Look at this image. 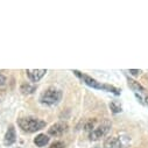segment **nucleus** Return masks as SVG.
Listing matches in <instances>:
<instances>
[{"label":"nucleus","instance_id":"nucleus-2","mask_svg":"<svg viewBox=\"0 0 148 148\" xmlns=\"http://www.w3.org/2000/svg\"><path fill=\"white\" fill-rule=\"evenodd\" d=\"M62 99V91L57 90L55 88H49L47 89L45 92H42V95L40 96V101L45 105H56L60 103V100Z\"/></svg>","mask_w":148,"mask_h":148},{"label":"nucleus","instance_id":"nucleus-15","mask_svg":"<svg viewBox=\"0 0 148 148\" xmlns=\"http://www.w3.org/2000/svg\"><path fill=\"white\" fill-rule=\"evenodd\" d=\"M49 148H65V146L62 141H55L54 143H51V146Z\"/></svg>","mask_w":148,"mask_h":148},{"label":"nucleus","instance_id":"nucleus-5","mask_svg":"<svg viewBox=\"0 0 148 148\" xmlns=\"http://www.w3.org/2000/svg\"><path fill=\"white\" fill-rule=\"evenodd\" d=\"M73 73L77 76V77H79L86 85H89V86H91V88H93V89H103V84H100V83H98L96 79H93L92 77H90V76H88V75H83V73H81L78 70H73Z\"/></svg>","mask_w":148,"mask_h":148},{"label":"nucleus","instance_id":"nucleus-9","mask_svg":"<svg viewBox=\"0 0 148 148\" xmlns=\"http://www.w3.org/2000/svg\"><path fill=\"white\" fill-rule=\"evenodd\" d=\"M48 142H49V138H48V135H46V134H39L38 136L34 139V143L38 146V147H43V146H46Z\"/></svg>","mask_w":148,"mask_h":148},{"label":"nucleus","instance_id":"nucleus-6","mask_svg":"<svg viewBox=\"0 0 148 148\" xmlns=\"http://www.w3.org/2000/svg\"><path fill=\"white\" fill-rule=\"evenodd\" d=\"M66 131H68L66 123H56L55 125H53L49 128L48 133H49V135H53V136H60V135L64 134Z\"/></svg>","mask_w":148,"mask_h":148},{"label":"nucleus","instance_id":"nucleus-14","mask_svg":"<svg viewBox=\"0 0 148 148\" xmlns=\"http://www.w3.org/2000/svg\"><path fill=\"white\" fill-rule=\"evenodd\" d=\"M110 108L112 110L113 113H119V112H121V106H120V104H118L117 101L110 103Z\"/></svg>","mask_w":148,"mask_h":148},{"label":"nucleus","instance_id":"nucleus-13","mask_svg":"<svg viewBox=\"0 0 148 148\" xmlns=\"http://www.w3.org/2000/svg\"><path fill=\"white\" fill-rule=\"evenodd\" d=\"M96 125H97V119H90L86 124H85V131H88V132H91L95 127H96Z\"/></svg>","mask_w":148,"mask_h":148},{"label":"nucleus","instance_id":"nucleus-3","mask_svg":"<svg viewBox=\"0 0 148 148\" xmlns=\"http://www.w3.org/2000/svg\"><path fill=\"white\" fill-rule=\"evenodd\" d=\"M110 130H111V123L107 119H104L99 125H96V127L90 132V140L91 141L99 140L100 138L105 136Z\"/></svg>","mask_w":148,"mask_h":148},{"label":"nucleus","instance_id":"nucleus-7","mask_svg":"<svg viewBox=\"0 0 148 148\" xmlns=\"http://www.w3.org/2000/svg\"><path fill=\"white\" fill-rule=\"evenodd\" d=\"M46 72H47L46 69H34V70L28 69V70H26L27 76L32 82H39L46 75Z\"/></svg>","mask_w":148,"mask_h":148},{"label":"nucleus","instance_id":"nucleus-8","mask_svg":"<svg viewBox=\"0 0 148 148\" xmlns=\"http://www.w3.org/2000/svg\"><path fill=\"white\" fill-rule=\"evenodd\" d=\"M16 141V133H15V128L11 125L5 134V138H4V143L6 146H11L13 145L14 142Z\"/></svg>","mask_w":148,"mask_h":148},{"label":"nucleus","instance_id":"nucleus-4","mask_svg":"<svg viewBox=\"0 0 148 148\" xmlns=\"http://www.w3.org/2000/svg\"><path fill=\"white\" fill-rule=\"evenodd\" d=\"M128 139L124 136H111L104 142V148H127Z\"/></svg>","mask_w":148,"mask_h":148},{"label":"nucleus","instance_id":"nucleus-18","mask_svg":"<svg viewBox=\"0 0 148 148\" xmlns=\"http://www.w3.org/2000/svg\"><path fill=\"white\" fill-rule=\"evenodd\" d=\"M145 100H146V104H147V105H148V96H147V97H146V98H145Z\"/></svg>","mask_w":148,"mask_h":148},{"label":"nucleus","instance_id":"nucleus-1","mask_svg":"<svg viewBox=\"0 0 148 148\" xmlns=\"http://www.w3.org/2000/svg\"><path fill=\"white\" fill-rule=\"evenodd\" d=\"M18 125L20 126V128L23 132L27 133H34L36 131H40L46 126V121L38 119V118H32V117H27V118H20L18 119Z\"/></svg>","mask_w":148,"mask_h":148},{"label":"nucleus","instance_id":"nucleus-17","mask_svg":"<svg viewBox=\"0 0 148 148\" xmlns=\"http://www.w3.org/2000/svg\"><path fill=\"white\" fill-rule=\"evenodd\" d=\"M140 72H141V70H135V69H131L130 70V73H132L133 76H138Z\"/></svg>","mask_w":148,"mask_h":148},{"label":"nucleus","instance_id":"nucleus-12","mask_svg":"<svg viewBox=\"0 0 148 148\" xmlns=\"http://www.w3.org/2000/svg\"><path fill=\"white\" fill-rule=\"evenodd\" d=\"M103 89L106 90V91H108V92H112V93H114L117 96H119L120 92H121L119 89H117V88H114L112 85H108V84H103Z\"/></svg>","mask_w":148,"mask_h":148},{"label":"nucleus","instance_id":"nucleus-10","mask_svg":"<svg viewBox=\"0 0 148 148\" xmlns=\"http://www.w3.org/2000/svg\"><path fill=\"white\" fill-rule=\"evenodd\" d=\"M20 91L23 95H30V93H33L35 91V86L30 85L29 83H22L21 86H20Z\"/></svg>","mask_w":148,"mask_h":148},{"label":"nucleus","instance_id":"nucleus-11","mask_svg":"<svg viewBox=\"0 0 148 148\" xmlns=\"http://www.w3.org/2000/svg\"><path fill=\"white\" fill-rule=\"evenodd\" d=\"M128 85H130L133 90H135V91H140V92H145V91H146V89H145L139 82H136V81L128 79Z\"/></svg>","mask_w":148,"mask_h":148},{"label":"nucleus","instance_id":"nucleus-16","mask_svg":"<svg viewBox=\"0 0 148 148\" xmlns=\"http://www.w3.org/2000/svg\"><path fill=\"white\" fill-rule=\"evenodd\" d=\"M5 83H6V77L3 75L1 72H0V86H3V85H5Z\"/></svg>","mask_w":148,"mask_h":148}]
</instances>
